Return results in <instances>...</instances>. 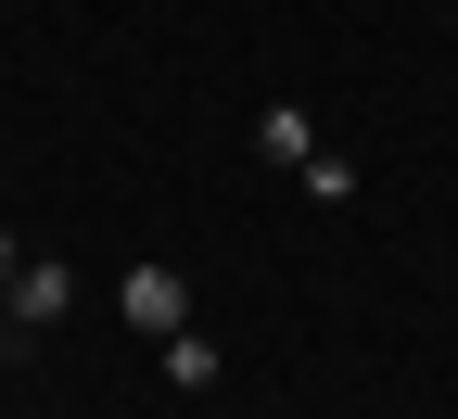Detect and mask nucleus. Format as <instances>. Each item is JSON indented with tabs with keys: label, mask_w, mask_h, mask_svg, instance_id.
Instances as JSON below:
<instances>
[{
	"label": "nucleus",
	"mask_w": 458,
	"mask_h": 419,
	"mask_svg": "<svg viewBox=\"0 0 458 419\" xmlns=\"http://www.w3.org/2000/svg\"><path fill=\"white\" fill-rule=\"evenodd\" d=\"M0 306H13V331H51V318H77V267H64V255H26Z\"/></svg>",
	"instance_id": "obj_1"
},
{
	"label": "nucleus",
	"mask_w": 458,
	"mask_h": 419,
	"mask_svg": "<svg viewBox=\"0 0 458 419\" xmlns=\"http://www.w3.org/2000/svg\"><path fill=\"white\" fill-rule=\"evenodd\" d=\"M216 381H229V356L204 331H165V394H216Z\"/></svg>",
	"instance_id": "obj_3"
},
{
	"label": "nucleus",
	"mask_w": 458,
	"mask_h": 419,
	"mask_svg": "<svg viewBox=\"0 0 458 419\" xmlns=\"http://www.w3.org/2000/svg\"><path fill=\"white\" fill-rule=\"evenodd\" d=\"M255 153H267V165H306V153H318L306 102H267V114H255Z\"/></svg>",
	"instance_id": "obj_4"
},
{
	"label": "nucleus",
	"mask_w": 458,
	"mask_h": 419,
	"mask_svg": "<svg viewBox=\"0 0 458 419\" xmlns=\"http://www.w3.org/2000/svg\"><path fill=\"white\" fill-rule=\"evenodd\" d=\"M293 178H306V204H357V165H344V153H306Z\"/></svg>",
	"instance_id": "obj_5"
},
{
	"label": "nucleus",
	"mask_w": 458,
	"mask_h": 419,
	"mask_svg": "<svg viewBox=\"0 0 458 419\" xmlns=\"http://www.w3.org/2000/svg\"><path fill=\"white\" fill-rule=\"evenodd\" d=\"M114 306H128L140 343H165V331H191V280H179V267H128V292H114Z\"/></svg>",
	"instance_id": "obj_2"
},
{
	"label": "nucleus",
	"mask_w": 458,
	"mask_h": 419,
	"mask_svg": "<svg viewBox=\"0 0 458 419\" xmlns=\"http://www.w3.org/2000/svg\"><path fill=\"white\" fill-rule=\"evenodd\" d=\"M0 292H13V229H0Z\"/></svg>",
	"instance_id": "obj_6"
}]
</instances>
